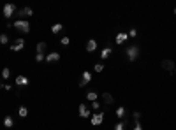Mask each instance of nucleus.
<instances>
[{
    "mask_svg": "<svg viewBox=\"0 0 176 130\" xmlns=\"http://www.w3.org/2000/svg\"><path fill=\"white\" fill-rule=\"evenodd\" d=\"M127 39H129V33H123V32L116 33V44H123Z\"/></svg>",
    "mask_w": 176,
    "mask_h": 130,
    "instance_id": "14",
    "label": "nucleus"
},
{
    "mask_svg": "<svg viewBox=\"0 0 176 130\" xmlns=\"http://www.w3.org/2000/svg\"><path fill=\"white\" fill-rule=\"evenodd\" d=\"M9 76H11V70L7 69V67H4V70H2V78H4V79H9Z\"/></svg>",
    "mask_w": 176,
    "mask_h": 130,
    "instance_id": "23",
    "label": "nucleus"
},
{
    "mask_svg": "<svg viewBox=\"0 0 176 130\" xmlns=\"http://www.w3.org/2000/svg\"><path fill=\"white\" fill-rule=\"evenodd\" d=\"M92 81V72H88V70H85L83 74H81V81H79V86L81 88H85L88 83Z\"/></svg>",
    "mask_w": 176,
    "mask_h": 130,
    "instance_id": "5",
    "label": "nucleus"
},
{
    "mask_svg": "<svg viewBox=\"0 0 176 130\" xmlns=\"http://www.w3.org/2000/svg\"><path fill=\"white\" fill-rule=\"evenodd\" d=\"M95 49H97V40L90 39L88 42H86V51H88V53H93Z\"/></svg>",
    "mask_w": 176,
    "mask_h": 130,
    "instance_id": "12",
    "label": "nucleus"
},
{
    "mask_svg": "<svg viewBox=\"0 0 176 130\" xmlns=\"http://www.w3.org/2000/svg\"><path fill=\"white\" fill-rule=\"evenodd\" d=\"M134 130H143V125H141L139 121H136L134 123Z\"/></svg>",
    "mask_w": 176,
    "mask_h": 130,
    "instance_id": "31",
    "label": "nucleus"
},
{
    "mask_svg": "<svg viewBox=\"0 0 176 130\" xmlns=\"http://www.w3.org/2000/svg\"><path fill=\"white\" fill-rule=\"evenodd\" d=\"M9 42V37L5 33H0V44H7Z\"/></svg>",
    "mask_w": 176,
    "mask_h": 130,
    "instance_id": "24",
    "label": "nucleus"
},
{
    "mask_svg": "<svg viewBox=\"0 0 176 130\" xmlns=\"http://www.w3.org/2000/svg\"><path fill=\"white\" fill-rule=\"evenodd\" d=\"M79 116H81V118H90V116H92L90 109H88L85 104H81V106H79Z\"/></svg>",
    "mask_w": 176,
    "mask_h": 130,
    "instance_id": "9",
    "label": "nucleus"
},
{
    "mask_svg": "<svg viewBox=\"0 0 176 130\" xmlns=\"http://www.w3.org/2000/svg\"><path fill=\"white\" fill-rule=\"evenodd\" d=\"M92 109H93V111H99V109H101V104H99V100L92 102Z\"/></svg>",
    "mask_w": 176,
    "mask_h": 130,
    "instance_id": "25",
    "label": "nucleus"
},
{
    "mask_svg": "<svg viewBox=\"0 0 176 130\" xmlns=\"http://www.w3.org/2000/svg\"><path fill=\"white\" fill-rule=\"evenodd\" d=\"M125 114H127V113H125V107L120 106V107L116 109V116H118V118H125Z\"/></svg>",
    "mask_w": 176,
    "mask_h": 130,
    "instance_id": "22",
    "label": "nucleus"
},
{
    "mask_svg": "<svg viewBox=\"0 0 176 130\" xmlns=\"http://www.w3.org/2000/svg\"><path fill=\"white\" fill-rule=\"evenodd\" d=\"M132 118H134L136 121H139V118H141V113H139V111H134V113H132Z\"/></svg>",
    "mask_w": 176,
    "mask_h": 130,
    "instance_id": "29",
    "label": "nucleus"
},
{
    "mask_svg": "<svg viewBox=\"0 0 176 130\" xmlns=\"http://www.w3.org/2000/svg\"><path fill=\"white\" fill-rule=\"evenodd\" d=\"M174 14H176V7H174Z\"/></svg>",
    "mask_w": 176,
    "mask_h": 130,
    "instance_id": "32",
    "label": "nucleus"
},
{
    "mask_svg": "<svg viewBox=\"0 0 176 130\" xmlns=\"http://www.w3.org/2000/svg\"><path fill=\"white\" fill-rule=\"evenodd\" d=\"M12 125H14L12 116H5V118H4V127H5V128H12Z\"/></svg>",
    "mask_w": 176,
    "mask_h": 130,
    "instance_id": "17",
    "label": "nucleus"
},
{
    "mask_svg": "<svg viewBox=\"0 0 176 130\" xmlns=\"http://www.w3.org/2000/svg\"><path fill=\"white\" fill-rule=\"evenodd\" d=\"M0 88H2V84H0Z\"/></svg>",
    "mask_w": 176,
    "mask_h": 130,
    "instance_id": "34",
    "label": "nucleus"
},
{
    "mask_svg": "<svg viewBox=\"0 0 176 130\" xmlns=\"http://www.w3.org/2000/svg\"><path fill=\"white\" fill-rule=\"evenodd\" d=\"M86 99L90 100V102H95V100L99 99V95H97V91H88L86 93Z\"/></svg>",
    "mask_w": 176,
    "mask_h": 130,
    "instance_id": "20",
    "label": "nucleus"
},
{
    "mask_svg": "<svg viewBox=\"0 0 176 130\" xmlns=\"http://www.w3.org/2000/svg\"><path fill=\"white\" fill-rule=\"evenodd\" d=\"M44 60H46V55H39V53L35 55V62H44Z\"/></svg>",
    "mask_w": 176,
    "mask_h": 130,
    "instance_id": "26",
    "label": "nucleus"
},
{
    "mask_svg": "<svg viewBox=\"0 0 176 130\" xmlns=\"http://www.w3.org/2000/svg\"><path fill=\"white\" fill-rule=\"evenodd\" d=\"M16 84L18 86H27L28 84V78L27 76H16Z\"/></svg>",
    "mask_w": 176,
    "mask_h": 130,
    "instance_id": "13",
    "label": "nucleus"
},
{
    "mask_svg": "<svg viewBox=\"0 0 176 130\" xmlns=\"http://www.w3.org/2000/svg\"><path fill=\"white\" fill-rule=\"evenodd\" d=\"M136 35H137V30H136V28H132V30L129 32V37H132V39H134Z\"/></svg>",
    "mask_w": 176,
    "mask_h": 130,
    "instance_id": "30",
    "label": "nucleus"
},
{
    "mask_svg": "<svg viewBox=\"0 0 176 130\" xmlns=\"http://www.w3.org/2000/svg\"><path fill=\"white\" fill-rule=\"evenodd\" d=\"M111 53H113V49H111L109 46H107V48H104V49L101 51V58H102V60H106V58H109V55H111Z\"/></svg>",
    "mask_w": 176,
    "mask_h": 130,
    "instance_id": "16",
    "label": "nucleus"
},
{
    "mask_svg": "<svg viewBox=\"0 0 176 130\" xmlns=\"http://www.w3.org/2000/svg\"><path fill=\"white\" fill-rule=\"evenodd\" d=\"M12 27L18 32H21V33H28V32H30V23L27 20H16L12 23Z\"/></svg>",
    "mask_w": 176,
    "mask_h": 130,
    "instance_id": "1",
    "label": "nucleus"
},
{
    "mask_svg": "<svg viewBox=\"0 0 176 130\" xmlns=\"http://www.w3.org/2000/svg\"><path fill=\"white\" fill-rule=\"evenodd\" d=\"M127 123H129V120H127V118H123L122 121H118V123L114 125V130H125V127H127Z\"/></svg>",
    "mask_w": 176,
    "mask_h": 130,
    "instance_id": "15",
    "label": "nucleus"
},
{
    "mask_svg": "<svg viewBox=\"0 0 176 130\" xmlns=\"http://www.w3.org/2000/svg\"><path fill=\"white\" fill-rule=\"evenodd\" d=\"M93 70H95V72H102V70H104V65H102V63H97V65L93 67Z\"/></svg>",
    "mask_w": 176,
    "mask_h": 130,
    "instance_id": "27",
    "label": "nucleus"
},
{
    "mask_svg": "<svg viewBox=\"0 0 176 130\" xmlns=\"http://www.w3.org/2000/svg\"><path fill=\"white\" fill-rule=\"evenodd\" d=\"M174 72H176V67H174Z\"/></svg>",
    "mask_w": 176,
    "mask_h": 130,
    "instance_id": "33",
    "label": "nucleus"
},
{
    "mask_svg": "<svg viewBox=\"0 0 176 130\" xmlns=\"http://www.w3.org/2000/svg\"><path fill=\"white\" fill-rule=\"evenodd\" d=\"M63 30V27H62V23H55L51 27V33H60V32Z\"/></svg>",
    "mask_w": 176,
    "mask_h": 130,
    "instance_id": "19",
    "label": "nucleus"
},
{
    "mask_svg": "<svg viewBox=\"0 0 176 130\" xmlns=\"http://www.w3.org/2000/svg\"><path fill=\"white\" fill-rule=\"evenodd\" d=\"M90 121H92L93 127H99L104 121V113H95V114H92V116H90Z\"/></svg>",
    "mask_w": 176,
    "mask_h": 130,
    "instance_id": "3",
    "label": "nucleus"
},
{
    "mask_svg": "<svg viewBox=\"0 0 176 130\" xmlns=\"http://www.w3.org/2000/svg\"><path fill=\"white\" fill-rule=\"evenodd\" d=\"M18 114H20L21 118H27V116H28V109H27L25 106H21L20 109H18Z\"/></svg>",
    "mask_w": 176,
    "mask_h": 130,
    "instance_id": "21",
    "label": "nucleus"
},
{
    "mask_svg": "<svg viewBox=\"0 0 176 130\" xmlns=\"http://www.w3.org/2000/svg\"><path fill=\"white\" fill-rule=\"evenodd\" d=\"M125 55H127L129 62H136L137 56H139V48H137V46H129V48L125 49Z\"/></svg>",
    "mask_w": 176,
    "mask_h": 130,
    "instance_id": "2",
    "label": "nucleus"
},
{
    "mask_svg": "<svg viewBox=\"0 0 176 130\" xmlns=\"http://www.w3.org/2000/svg\"><path fill=\"white\" fill-rule=\"evenodd\" d=\"M174 63H173V60H164L162 62V69L164 70H167V72H169V74H173V72H174Z\"/></svg>",
    "mask_w": 176,
    "mask_h": 130,
    "instance_id": "8",
    "label": "nucleus"
},
{
    "mask_svg": "<svg viewBox=\"0 0 176 130\" xmlns=\"http://www.w3.org/2000/svg\"><path fill=\"white\" fill-rule=\"evenodd\" d=\"M34 14V9L32 7H23V9L18 11V20H23V18H28Z\"/></svg>",
    "mask_w": 176,
    "mask_h": 130,
    "instance_id": "6",
    "label": "nucleus"
},
{
    "mask_svg": "<svg viewBox=\"0 0 176 130\" xmlns=\"http://www.w3.org/2000/svg\"><path fill=\"white\" fill-rule=\"evenodd\" d=\"M2 12H4V16H5V18H11V16L16 12V5H14V4H5Z\"/></svg>",
    "mask_w": 176,
    "mask_h": 130,
    "instance_id": "4",
    "label": "nucleus"
},
{
    "mask_svg": "<svg viewBox=\"0 0 176 130\" xmlns=\"http://www.w3.org/2000/svg\"><path fill=\"white\" fill-rule=\"evenodd\" d=\"M53 62H60V53L51 51L50 55H46V63H53Z\"/></svg>",
    "mask_w": 176,
    "mask_h": 130,
    "instance_id": "7",
    "label": "nucleus"
},
{
    "mask_svg": "<svg viewBox=\"0 0 176 130\" xmlns=\"http://www.w3.org/2000/svg\"><path fill=\"white\" fill-rule=\"evenodd\" d=\"M69 42H71L69 37H62V40H60V44H62V46H69Z\"/></svg>",
    "mask_w": 176,
    "mask_h": 130,
    "instance_id": "28",
    "label": "nucleus"
},
{
    "mask_svg": "<svg viewBox=\"0 0 176 130\" xmlns=\"http://www.w3.org/2000/svg\"><path fill=\"white\" fill-rule=\"evenodd\" d=\"M23 48H25V40L18 39V40H16V44H12V46H11V51H21Z\"/></svg>",
    "mask_w": 176,
    "mask_h": 130,
    "instance_id": "10",
    "label": "nucleus"
},
{
    "mask_svg": "<svg viewBox=\"0 0 176 130\" xmlns=\"http://www.w3.org/2000/svg\"><path fill=\"white\" fill-rule=\"evenodd\" d=\"M102 102L106 104V106H111V104L114 102L113 95H111V93H107V91H106V93H102Z\"/></svg>",
    "mask_w": 176,
    "mask_h": 130,
    "instance_id": "11",
    "label": "nucleus"
},
{
    "mask_svg": "<svg viewBox=\"0 0 176 130\" xmlns=\"http://www.w3.org/2000/svg\"><path fill=\"white\" fill-rule=\"evenodd\" d=\"M46 46H48V42L41 40V42L37 44V53H39V55H44V51H46Z\"/></svg>",
    "mask_w": 176,
    "mask_h": 130,
    "instance_id": "18",
    "label": "nucleus"
}]
</instances>
